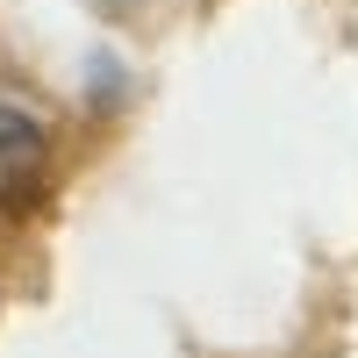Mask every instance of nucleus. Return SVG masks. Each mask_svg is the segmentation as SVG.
<instances>
[{"label": "nucleus", "instance_id": "obj_1", "mask_svg": "<svg viewBox=\"0 0 358 358\" xmlns=\"http://www.w3.org/2000/svg\"><path fill=\"white\" fill-rule=\"evenodd\" d=\"M43 158H50V129L36 122L29 108L0 101V208L22 215L43 187Z\"/></svg>", "mask_w": 358, "mask_h": 358}]
</instances>
